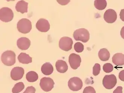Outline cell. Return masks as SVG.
<instances>
[{"label": "cell", "mask_w": 124, "mask_h": 93, "mask_svg": "<svg viewBox=\"0 0 124 93\" xmlns=\"http://www.w3.org/2000/svg\"><path fill=\"white\" fill-rule=\"evenodd\" d=\"M120 18L124 22V9L121 10L120 13Z\"/></svg>", "instance_id": "31"}, {"label": "cell", "mask_w": 124, "mask_h": 93, "mask_svg": "<svg viewBox=\"0 0 124 93\" xmlns=\"http://www.w3.org/2000/svg\"><path fill=\"white\" fill-rule=\"evenodd\" d=\"M32 28V23L28 19H22L17 24L18 30L22 34H26L29 33Z\"/></svg>", "instance_id": "3"}, {"label": "cell", "mask_w": 124, "mask_h": 93, "mask_svg": "<svg viewBox=\"0 0 124 93\" xmlns=\"http://www.w3.org/2000/svg\"><path fill=\"white\" fill-rule=\"evenodd\" d=\"M18 59L20 63L28 64L32 62V58L26 53H21L18 56Z\"/></svg>", "instance_id": "18"}, {"label": "cell", "mask_w": 124, "mask_h": 93, "mask_svg": "<svg viewBox=\"0 0 124 93\" xmlns=\"http://www.w3.org/2000/svg\"><path fill=\"white\" fill-rule=\"evenodd\" d=\"M103 70L106 73H110L113 70V66L110 63H106L103 65Z\"/></svg>", "instance_id": "24"}, {"label": "cell", "mask_w": 124, "mask_h": 93, "mask_svg": "<svg viewBox=\"0 0 124 93\" xmlns=\"http://www.w3.org/2000/svg\"><path fill=\"white\" fill-rule=\"evenodd\" d=\"M112 61L116 66H122L124 65V55L122 53H117L112 57Z\"/></svg>", "instance_id": "16"}, {"label": "cell", "mask_w": 124, "mask_h": 93, "mask_svg": "<svg viewBox=\"0 0 124 93\" xmlns=\"http://www.w3.org/2000/svg\"><path fill=\"white\" fill-rule=\"evenodd\" d=\"M24 73V70L22 67H14L11 71V77L14 80H19L22 79Z\"/></svg>", "instance_id": "11"}, {"label": "cell", "mask_w": 124, "mask_h": 93, "mask_svg": "<svg viewBox=\"0 0 124 93\" xmlns=\"http://www.w3.org/2000/svg\"><path fill=\"white\" fill-rule=\"evenodd\" d=\"M83 93H96V92L93 87L89 86L84 89Z\"/></svg>", "instance_id": "26"}, {"label": "cell", "mask_w": 124, "mask_h": 93, "mask_svg": "<svg viewBox=\"0 0 124 93\" xmlns=\"http://www.w3.org/2000/svg\"><path fill=\"white\" fill-rule=\"evenodd\" d=\"M55 66L56 70L60 73H65L68 70L67 64L63 60H59L57 61L56 63Z\"/></svg>", "instance_id": "15"}, {"label": "cell", "mask_w": 124, "mask_h": 93, "mask_svg": "<svg viewBox=\"0 0 124 93\" xmlns=\"http://www.w3.org/2000/svg\"><path fill=\"white\" fill-rule=\"evenodd\" d=\"M39 78L38 74L35 71H31L26 74V79L30 82H34L37 81Z\"/></svg>", "instance_id": "20"}, {"label": "cell", "mask_w": 124, "mask_h": 93, "mask_svg": "<svg viewBox=\"0 0 124 93\" xmlns=\"http://www.w3.org/2000/svg\"><path fill=\"white\" fill-rule=\"evenodd\" d=\"M36 89L32 86L28 87L23 93H35Z\"/></svg>", "instance_id": "27"}, {"label": "cell", "mask_w": 124, "mask_h": 93, "mask_svg": "<svg viewBox=\"0 0 124 93\" xmlns=\"http://www.w3.org/2000/svg\"><path fill=\"white\" fill-rule=\"evenodd\" d=\"M94 5L95 8L98 10H103L107 7V2L105 0H96L94 1Z\"/></svg>", "instance_id": "21"}, {"label": "cell", "mask_w": 124, "mask_h": 93, "mask_svg": "<svg viewBox=\"0 0 124 93\" xmlns=\"http://www.w3.org/2000/svg\"><path fill=\"white\" fill-rule=\"evenodd\" d=\"M110 53L107 49L103 48L99 50L98 56L101 60L103 61H107L110 57Z\"/></svg>", "instance_id": "19"}, {"label": "cell", "mask_w": 124, "mask_h": 93, "mask_svg": "<svg viewBox=\"0 0 124 93\" xmlns=\"http://www.w3.org/2000/svg\"><path fill=\"white\" fill-rule=\"evenodd\" d=\"M103 18L107 23H112L115 22L116 20L117 14L113 9H108L104 13Z\"/></svg>", "instance_id": "12"}, {"label": "cell", "mask_w": 124, "mask_h": 93, "mask_svg": "<svg viewBox=\"0 0 124 93\" xmlns=\"http://www.w3.org/2000/svg\"><path fill=\"white\" fill-rule=\"evenodd\" d=\"M119 78L121 81H124V70L120 72L119 74Z\"/></svg>", "instance_id": "29"}, {"label": "cell", "mask_w": 124, "mask_h": 93, "mask_svg": "<svg viewBox=\"0 0 124 93\" xmlns=\"http://www.w3.org/2000/svg\"><path fill=\"white\" fill-rule=\"evenodd\" d=\"M122 90V87L118 86L114 91L113 93H123Z\"/></svg>", "instance_id": "28"}, {"label": "cell", "mask_w": 124, "mask_h": 93, "mask_svg": "<svg viewBox=\"0 0 124 93\" xmlns=\"http://www.w3.org/2000/svg\"><path fill=\"white\" fill-rule=\"evenodd\" d=\"M101 71V65L99 64H95L93 67V74L95 76L99 74Z\"/></svg>", "instance_id": "25"}, {"label": "cell", "mask_w": 124, "mask_h": 93, "mask_svg": "<svg viewBox=\"0 0 124 93\" xmlns=\"http://www.w3.org/2000/svg\"><path fill=\"white\" fill-rule=\"evenodd\" d=\"M69 61L71 68L76 70L81 65V59L79 55L73 53L69 56Z\"/></svg>", "instance_id": "9"}, {"label": "cell", "mask_w": 124, "mask_h": 93, "mask_svg": "<svg viewBox=\"0 0 124 93\" xmlns=\"http://www.w3.org/2000/svg\"><path fill=\"white\" fill-rule=\"evenodd\" d=\"M74 49L77 53H81L84 50V45L81 43L77 42L74 45Z\"/></svg>", "instance_id": "23"}, {"label": "cell", "mask_w": 124, "mask_h": 93, "mask_svg": "<svg viewBox=\"0 0 124 93\" xmlns=\"http://www.w3.org/2000/svg\"><path fill=\"white\" fill-rule=\"evenodd\" d=\"M14 13L8 7H3L0 9V19L4 22H8L13 19Z\"/></svg>", "instance_id": "4"}, {"label": "cell", "mask_w": 124, "mask_h": 93, "mask_svg": "<svg viewBox=\"0 0 124 93\" xmlns=\"http://www.w3.org/2000/svg\"><path fill=\"white\" fill-rule=\"evenodd\" d=\"M117 83L116 77L114 74L106 75L103 80V85L105 88L111 89L116 86Z\"/></svg>", "instance_id": "5"}, {"label": "cell", "mask_w": 124, "mask_h": 93, "mask_svg": "<svg viewBox=\"0 0 124 93\" xmlns=\"http://www.w3.org/2000/svg\"><path fill=\"white\" fill-rule=\"evenodd\" d=\"M41 71L44 74L49 76L53 73L54 67L50 63L46 62L41 66Z\"/></svg>", "instance_id": "17"}, {"label": "cell", "mask_w": 124, "mask_h": 93, "mask_svg": "<svg viewBox=\"0 0 124 93\" xmlns=\"http://www.w3.org/2000/svg\"><path fill=\"white\" fill-rule=\"evenodd\" d=\"M73 41L70 37L64 36L60 39L59 43L60 48L62 50L68 51L72 49Z\"/></svg>", "instance_id": "8"}, {"label": "cell", "mask_w": 124, "mask_h": 93, "mask_svg": "<svg viewBox=\"0 0 124 93\" xmlns=\"http://www.w3.org/2000/svg\"><path fill=\"white\" fill-rule=\"evenodd\" d=\"M28 3L24 0H20L17 2L16 5V9L18 12L21 13H27L28 12Z\"/></svg>", "instance_id": "14"}, {"label": "cell", "mask_w": 124, "mask_h": 93, "mask_svg": "<svg viewBox=\"0 0 124 93\" xmlns=\"http://www.w3.org/2000/svg\"><path fill=\"white\" fill-rule=\"evenodd\" d=\"M24 85L23 82H20L16 83L12 89L13 93H19L23 90Z\"/></svg>", "instance_id": "22"}, {"label": "cell", "mask_w": 124, "mask_h": 93, "mask_svg": "<svg viewBox=\"0 0 124 93\" xmlns=\"http://www.w3.org/2000/svg\"><path fill=\"white\" fill-rule=\"evenodd\" d=\"M31 41L26 37H21L17 41V45L22 50H26L30 47Z\"/></svg>", "instance_id": "13"}, {"label": "cell", "mask_w": 124, "mask_h": 93, "mask_svg": "<svg viewBox=\"0 0 124 93\" xmlns=\"http://www.w3.org/2000/svg\"><path fill=\"white\" fill-rule=\"evenodd\" d=\"M69 89L73 91H78L81 90L83 86V83L80 78L73 77L69 80L68 83Z\"/></svg>", "instance_id": "6"}, {"label": "cell", "mask_w": 124, "mask_h": 93, "mask_svg": "<svg viewBox=\"0 0 124 93\" xmlns=\"http://www.w3.org/2000/svg\"><path fill=\"white\" fill-rule=\"evenodd\" d=\"M15 53L13 51L7 50L3 52L1 56L2 62L7 66H11L16 63Z\"/></svg>", "instance_id": "1"}, {"label": "cell", "mask_w": 124, "mask_h": 93, "mask_svg": "<svg viewBox=\"0 0 124 93\" xmlns=\"http://www.w3.org/2000/svg\"><path fill=\"white\" fill-rule=\"evenodd\" d=\"M54 83L50 77H45L42 78L40 81L39 85L42 90L46 92L50 91L54 88Z\"/></svg>", "instance_id": "7"}, {"label": "cell", "mask_w": 124, "mask_h": 93, "mask_svg": "<svg viewBox=\"0 0 124 93\" xmlns=\"http://www.w3.org/2000/svg\"><path fill=\"white\" fill-rule=\"evenodd\" d=\"M57 1L61 5H65L68 4L70 2V0H57Z\"/></svg>", "instance_id": "30"}, {"label": "cell", "mask_w": 124, "mask_h": 93, "mask_svg": "<svg viewBox=\"0 0 124 93\" xmlns=\"http://www.w3.org/2000/svg\"><path fill=\"white\" fill-rule=\"evenodd\" d=\"M73 37L76 41H81L86 43L90 39V35L88 30L85 28L79 29L73 33Z\"/></svg>", "instance_id": "2"}, {"label": "cell", "mask_w": 124, "mask_h": 93, "mask_svg": "<svg viewBox=\"0 0 124 93\" xmlns=\"http://www.w3.org/2000/svg\"><path fill=\"white\" fill-rule=\"evenodd\" d=\"M120 35L122 38L124 39V26L122 28L120 31Z\"/></svg>", "instance_id": "32"}, {"label": "cell", "mask_w": 124, "mask_h": 93, "mask_svg": "<svg viewBox=\"0 0 124 93\" xmlns=\"http://www.w3.org/2000/svg\"><path fill=\"white\" fill-rule=\"evenodd\" d=\"M36 27L37 29L41 32H46L50 29V24L48 20L45 19H39L36 23Z\"/></svg>", "instance_id": "10"}]
</instances>
